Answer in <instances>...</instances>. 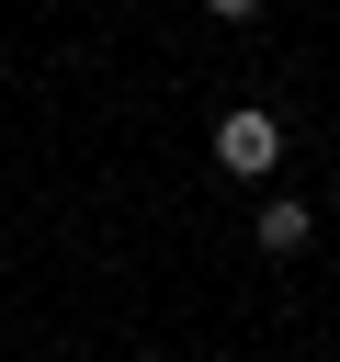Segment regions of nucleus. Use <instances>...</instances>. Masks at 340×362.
Wrapping results in <instances>:
<instances>
[{"label": "nucleus", "mask_w": 340, "mask_h": 362, "mask_svg": "<svg viewBox=\"0 0 340 362\" xmlns=\"http://www.w3.org/2000/svg\"><path fill=\"white\" fill-rule=\"evenodd\" d=\"M249 238H261V260H295V249L317 238V204H306V192H272V204L249 215Z\"/></svg>", "instance_id": "obj_2"}, {"label": "nucleus", "mask_w": 340, "mask_h": 362, "mask_svg": "<svg viewBox=\"0 0 340 362\" xmlns=\"http://www.w3.org/2000/svg\"><path fill=\"white\" fill-rule=\"evenodd\" d=\"M204 11H215V23H261V0H204Z\"/></svg>", "instance_id": "obj_3"}, {"label": "nucleus", "mask_w": 340, "mask_h": 362, "mask_svg": "<svg viewBox=\"0 0 340 362\" xmlns=\"http://www.w3.org/2000/svg\"><path fill=\"white\" fill-rule=\"evenodd\" d=\"M215 170H227V181H272V170H283V113L227 102V113H215Z\"/></svg>", "instance_id": "obj_1"}]
</instances>
